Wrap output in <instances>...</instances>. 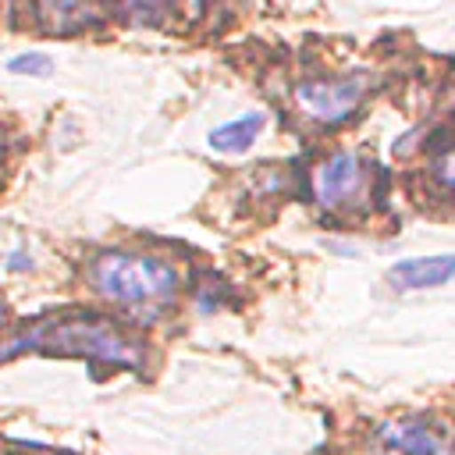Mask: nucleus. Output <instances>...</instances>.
I'll list each match as a JSON object with an SVG mask.
<instances>
[{"label": "nucleus", "mask_w": 455, "mask_h": 455, "mask_svg": "<svg viewBox=\"0 0 455 455\" xmlns=\"http://www.w3.org/2000/svg\"><path fill=\"white\" fill-rule=\"evenodd\" d=\"M4 320H7V302L0 299V327H4Z\"/></svg>", "instance_id": "obj_12"}, {"label": "nucleus", "mask_w": 455, "mask_h": 455, "mask_svg": "<svg viewBox=\"0 0 455 455\" xmlns=\"http://www.w3.org/2000/svg\"><path fill=\"white\" fill-rule=\"evenodd\" d=\"M85 277L100 299L124 309H160L174 302L181 288V274L171 259L153 252H135V249L100 252L89 263Z\"/></svg>", "instance_id": "obj_2"}, {"label": "nucleus", "mask_w": 455, "mask_h": 455, "mask_svg": "<svg viewBox=\"0 0 455 455\" xmlns=\"http://www.w3.org/2000/svg\"><path fill=\"white\" fill-rule=\"evenodd\" d=\"M316 203L327 210H352L366 199L370 188V164L352 149H334L316 164L313 174Z\"/></svg>", "instance_id": "obj_4"}, {"label": "nucleus", "mask_w": 455, "mask_h": 455, "mask_svg": "<svg viewBox=\"0 0 455 455\" xmlns=\"http://www.w3.org/2000/svg\"><path fill=\"white\" fill-rule=\"evenodd\" d=\"M21 352H60V355H85L92 363H107L117 370H142L146 352L139 338L124 334L110 320L100 316H50L36 320L21 334L0 341V363L21 355Z\"/></svg>", "instance_id": "obj_1"}, {"label": "nucleus", "mask_w": 455, "mask_h": 455, "mask_svg": "<svg viewBox=\"0 0 455 455\" xmlns=\"http://www.w3.org/2000/svg\"><path fill=\"white\" fill-rule=\"evenodd\" d=\"M7 71L11 75H36V78H43V75L53 71V60L46 53H21V57L7 60Z\"/></svg>", "instance_id": "obj_9"}, {"label": "nucleus", "mask_w": 455, "mask_h": 455, "mask_svg": "<svg viewBox=\"0 0 455 455\" xmlns=\"http://www.w3.org/2000/svg\"><path fill=\"white\" fill-rule=\"evenodd\" d=\"M451 277H455V256H451V252L398 259V263L387 270V281H391L395 291H423V288L448 284Z\"/></svg>", "instance_id": "obj_6"}, {"label": "nucleus", "mask_w": 455, "mask_h": 455, "mask_svg": "<svg viewBox=\"0 0 455 455\" xmlns=\"http://www.w3.org/2000/svg\"><path fill=\"white\" fill-rule=\"evenodd\" d=\"M366 96L363 75H338V78H306L291 89V100L302 117L316 124H341L355 114Z\"/></svg>", "instance_id": "obj_3"}, {"label": "nucleus", "mask_w": 455, "mask_h": 455, "mask_svg": "<svg viewBox=\"0 0 455 455\" xmlns=\"http://www.w3.org/2000/svg\"><path fill=\"white\" fill-rule=\"evenodd\" d=\"M263 128H267V114L249 110V114H238V117L217 124V128L206 135V142H210L213 153H231V156H238V153H249V149H252V142L259 139Z\"/></svg>", "instance_id": "obj_8"}, {"label": "nucleus", "mask_w": 455, "mask_h": 455, "mask_svg": "<svg viewBox=\"0 0 455 455\" xmlns=\"http://www.w3.org/2000/svg\"><path fill=\"white\" fill-rule=\"evenodd\" d=\"M36 21L43 32H82L100 21L96 0H36Z\"/></svg>", "instance_id": "obj_7"}, {"label": "nucleus", "mask_w": 455, "mask_h": 455, "mask_svg": "<svg viewBox=\"0 0 455 455\" xmlns=\"http://www.w3.org/2000/svg\"><path fill=\"white\" fill-rule=\"evenodd\" d=\"M434 178H437V181L455 196V149H448V153L434 164Z\"/></svg>", "instance_id": "obj_10"}, {"label": "nucleus", "mask_w": 455, "mask_h": 455, "mask_svg": "<svg viewBox=\"0 0 455 455\" xmlns=\"http://www.w3.org/2000/svg\"><path fill=\"white\" fill-rule=\"evenodd\" d=\"M380 437L387 448L402 451V455H455L451 441L441 427L427 423V419H398V423H384Z\"/></svg>", "instance_id": "obj_5"}, {"label": "nucleus", "mask_w": 455, "mask_h": 455, "mask_svg": "<svg viewBox=\"0 0 455 455\" xmlns=\"http://www.w3.org/2000/svg\"><path fill=\"white\" fill-rule=\"evenodd\" d=\"M128 11H139V14H153V11H160V7H167V4H174V0H121Z\"/></svg>", "instance_id": "obj_11"}]
</instances>
